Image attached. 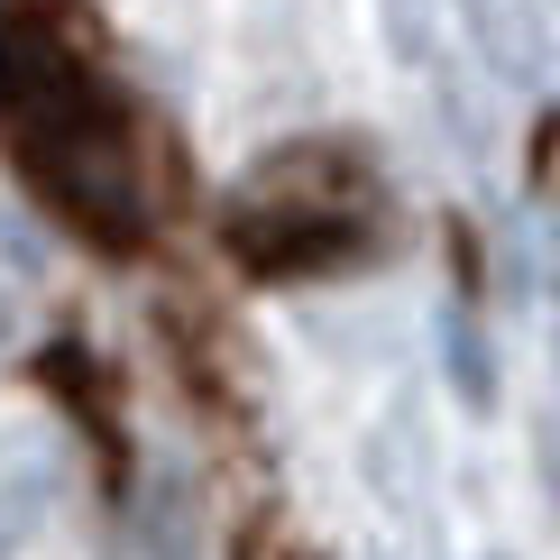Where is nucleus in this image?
I'll return each instance as SVG.
<instances>
[{
  "mask_svg": "<svg viewBox=\"0 0 560 560\" xmlns=\"http://www.w3.org/2000/svg\"><path fill=\"white\" fill-rule=\"evenodd\" d=\"M19 166H28V184L74 230H92V240H110V248L148 240V175H138V148H129L120 110H110L102 92L56 83L46 102H28V120H19Z\"/></svg>",
  "mask_w": 560,
  "mask_h": 560,
  "instance_id": "obj_1",
  "label": "nucleus"
}]
</instances>
